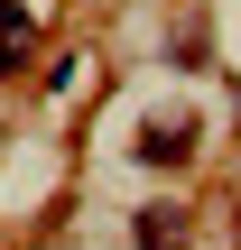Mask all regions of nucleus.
<instances>
[{
  "label": "nucleus",
  "mask_w": 241,
  "mask_h": 250,
  "mask_svg": "<svg viewBox=\"0 0 241 250\" xmlns=\"http://www.w3.org/2000/svg\"><path fill=\"white\" fill-rule=\"evenodd\" d=\"M186 148H195V130H186V121H149V130H139V158H149V167H176Z\"/></svg>",
  "instance_id": "nucleus-1"
},
{
  "label": "nucleus",
  "mask_w": 241,
  "mask_h": 250,
  "mask_svg": "<svg viewBox=\"0 0 241 250\" xmlns=\"http://www.w3.org/2000/svg\"><path fill=\"white\" fill-rule=\"evenodd\" d=\"M28 37H37V28H28V9H19V0H0V74H19Z\"/></svg>",
  "instance_id": "nucleus-2"
},
{
  "label": "nucleus",
  "mask_w": 241,
  "mask_h": 250,
  "mask_svg": "<svg viewBox=\"0 0 241 250\" xmlns=\"http://www.w3.org/2000/svg\"><path fill=\"white\" fill-rule=\"evenodd\" d=\"M176 232H186L176 204H167V213H139V241H149V250H176Z\"/></svg>",
  "instance_id": "nucleus-3"
}]
</instances>
